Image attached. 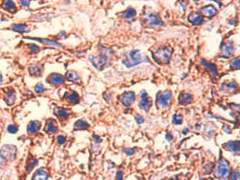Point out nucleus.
Listing matches in <instances>:
<instances>
[{
	"label": "nucleus",
	"mask_w": 240,
	"mask_h": 180,
	"mask_svg": "<svg viewBox=\"0 0 240 180\" xmlns=\"http://www.w3.org/2000/svg\"><path fill=\"white\" fill-rule=\"evenodd\" d=\"M102 50H103V52L101 53V55L89 57V60L91 61V63L98 69H102L106 65L109 56L111 55V53H112V51L110 49H106V48L102 47Z\"/></svg>",
	"instance_id": "1"
},
{
	"label": "nucleus",
	"mask_w": 240,
	"mask_h": 180,
	"mask_svg": "<svg viewBox=\"0 0 240 180\" xmlns=\"http://www.w3.org/2000/svg\"><path fill=\"white\" fill-rule=\"evenodd\" d=\"M143 60H146V59H143L141 57V54H140L139 51L133 50V51H130L127 54L125 60H123V64L127 68H131V67L137 66L138 64L143 62Z\"/></svg>",
	"instance_id": "2"
},
{
	"label": "nucleus",
	"mask_w": 240,
	"mask_h": 180,
	"mask_svg": "<svg viewBox=\"0 0 240 180\" xmlns=\"http://www.w3.org/2000/svg\"><path fill=\"white\" fill-rule=\"evenodd\" d=\"M173 54V49L170 47H163L153 54V59L157 63H166L168 62Z\"/></svg>",
	"instance_id": "3"
},
{
	"label": "nucleus",
	"mask_w": 240,
	"mask_h": 180,
	"mask_svg": "<svg viewBox=\"0 0 240 180\" xmlns=\"http://www.w3.org/2000/svg\"><path fill=\"white\" fill-rule=\"evenodd\" d=\"M230 171V166L229 163L226 159H220L217 165V168L215 169V176L220 178H224L228 176L229 172Z\"/></svg>",
	"instance_id": "4"
},
{
	"label": "nucleus",
	"mask_w": 240,
	"mask_h": 180,
	"mask_svg": "<svg viewBox=\"0 0 240 180\" xmlns=\"http://www.w3.org/2000/svg\"><path fill=\"white\" fill-rule=\"evenodd\" d=\"M172 98V92L167 90L165 92H160L157 95V98H156V104L158 107H166L168 105V104L170 102Z\"/></svg>",
	"instance_id": "5"
},
{
	"label": "nucleus",
	"mask_w": 240,
	"mask_h": 180,
	"mask_svg": "<svg viewBox=\"0 0 240 180\" xmlns=\"http://www.w3.org/2000/svg\"><path fill=\"white\" fill-rule=\"evenodd\" d=\"M0 154L2 155L6 159L13 160L14 159H16V148L13 145H5L0 150Z\"/></svg>",
	"instance_id": "6"
},
{
	"label": "nucleus",
	"mask_w": 240,
	"mask_h": 180,
	"mask_svg": "<svg viewBox=\"0 0 240 180\" xmlns=\"http://www.w3.org/2000/svg\"><path fill=\"white\" fill-rule=\"evenodd\" d=\"M144 23L147 25L153 26V25H164L163 21L159 16L158 14H148L144 18Z\"/></svg>",
	"instance_id": "7"
},
{
	"label": "nucleus",
	"mask_w": 240,
	"mask_h": 180,
	"mask_svg": "<svg viewBox=\"0 0 240 180\" xmlns=\"http://www.w3.org/2000/svg\"><path fill=\"white\" fill-rule=\"evenodd\" d=\"M221 53L224 57H231L235 53V47L234 43L231 41H229L227 43H224L221 45Z\"/></svg>",
	"instance_id": "8"
},
{
	"label": "nucleus",
	"mask_w": 240,
	"mask_h": 180,
	"mask_svg": "<svg viewBox=\"0 0 240 180\" xmlns=\"http://www.w3.org/2000/svg\"><path fill=\"white\" fill-rule=\"evenodd\" d=\"M140 98H141V102L139 103V107L143 110L147 112L149 110V108L152 106V100L148 97V95L147 94V92L142 91L140 95Z\"/></svg>",
	"instance_id": "9"
},
{
	"label": "nucleus",
	"mask_w": 240,
	"mask_h": 180,
	"mask_svg": "<svg viewBox=\"0 0 240 180\" xmlns=\"http://www.w3.org/2000/svg\"><path fill=\"white\" fill-rule=\"evenodd\" d=\"M136 99V95L135 93L132 91H129V92H125L124 94L121 95L120 97V102L122 104H124L125 106H129L130 104L134 103Z\"/></svg>",
	"instance_id": "10"
},
{
	"label": "nucleus",
	"mask_w": 240,
	"mask_h": 180,
	"mask_svg": "<svg viewBox=\"0 0 240 180\" xmlns=\"http://www.w3.org/2000/svg\"><path fill=\"white\" fill-rule=\"evenodd\" d=\"M201 13L207 18H211L213 17L214 16L217 15L218 13V9L215 7L213 5H208V6H205L203 7L200 9Z\"/></svg>",
	"instance_id": "11"
},
{
	"label": "nucleus",
	"mask_w": 240,
	"mask_h": 180,
	"mask_svg": "<svg viewBox=\"0 0 240 180\" xmlns=\"http://www.w3.org/2000/svg\"><path fill=\"white\" fill-rule=\"evenodd\" d=\"M188 21L194 25H201L203 24V16L196 12H192L189 15Z\"/></svg>",
	"instance_id": "12"
},
{
	"label": "nucleus",
	"mask_w": 240,
	"mask_h": 180,
	"mask_svg": "<svg viewBox=\"0 0 240 180\" xmlns=\"http://www.w3.org/2000/svg\"><path fill=\"white\" fill-rule=\"evenodd\" d=\"M48 81L54 86H60L64 83V77L60 74L53 73L52 75H50V77L48 78Z\"/></svg>",
	"instance_id": "13"
},
{
	"label": "nucleus",
	"mask_w": 240,
	"mask_h": 180,
	"mask_svg": "<svg viewBox=\"0 0 240 180\" xmlns=\"http://www.w3.org/2000/svg\"><path fill=\"white\" fill-rule=\"evenodd\" d=\"M223 147H225V149H228L229 150H231L235 153H239L240 151V143L238 141H229L228 143L224 144Z\"/></svg>",
	"instance_id": "14"
},
{
	"label": "nucleus",
	"mask_w": 240,
	"mask_h": 180,
	"mask_svg": "<svg viewBox=\"0 0 240 180\" xmlns=\"http://www.w3.org/2000/svg\"><path fill=\"white\" fill-rule=\"evenodd\" d=\"M49 178V172L44 168H41L35 172L33 180H47Z\"/></svg>",
	"instance_id": "15"
},
{
	"label": "nucleus",
	"mask_w": 240,
	"mask_h": 180,
	"mask_svg": "<svg viewBox=\"0 0 240 180\" xmlns=\"http://www.w3.org/2000/svg\"><path fill=\"white\" fill-rule=\"evenodd\" d=\"M192 99H193V96L190 93H181L179 95V103L182 105L189 104L192 101Z\"/></svg>",
	"instance_id": "16"
},
{
	"label": "nucleus",
	"mask_w": 240,
	"mask_h": 180,
	"mask_svg": "<svg viewBox=\"0 0 240 180\" xmlns=\"http://www.w3.org/2000/svg\"><path fill=\"white\" fill-rule=\"evenodd\" d=\"M58 126H57V123H56V121L53 120V119H50V120L47 122V124H46V131L48 132H52V133H57L58 132Z\"/></svg>",
	"instance_id": "17"
},
{
	"label": "nucleus",
	"mask_w": 240,
	"mask_h": 180,
	"mask_svg": "<svg viewBox=\"0 0 240 180\" xmlns=\"http://www.w3.org/2000/svg\"><path fill=\"white\" fill-rule=\"evenodd\" d=\"M30 40H34L39 43H42L46 45H51V46H55V47H61V44L58 42H55L53 40H49V39H41V38H29Z\"/></svg>",
	"instance_id": "18"
},
{
	"label": "nucleus",
	"mask_w": 240,
	"mask_h": 180,
	"mask_svg": "<svg viewBox=\"0 0 240 180\" xmlns=\"http://www.w3.org/2000/svg\"><path fill=\"white\" fill-rule=\"evenodd\" d=\"M40 128H41V122L39 121H33L29 123L27 131L30 133H34Z\"/></svg>",
	"instance_id": "19"
},
{
	"label": "nucleus",
	"mask_w": 240,
	"mask_h": 180,
	"mask_svg": "<svg viewBox=\"0 0 240 180\" xmlns=\"http://www.w3.org/2000/svg\"><path fill=\"white\" fill-rule=\"evenodd\" d=\"M67 101L70 104H77L79 102V95L76 92H70L65 95Z\"/></svg>",
	"instance_id": "20"
},
{
	"label": "nucleus",
	"mask_w": 240,
	"mask_h": 180,
	"mask_svg": "<svg viewBox=\"0 0 240 180\" xmlns=\"http://www.w3.org/2000/svg\"><path fill=\"white\" fill-rule=\"evenodd\" d=\"M29 73L34 77H40L43 73V69L38 65H33L29 68Z\"/></svg>",
	"instance_id": "21"
},
{
	"label": "nucleus",
	"mask_w": 240,
	"mask_h": 180,
	"mask_svg": "<svg viewBox=\"0 0 240 180\" xmlns=\"http://www.w3.org/2000/svg\"><path fill=\"white\" fill-rule=\"evenodd\" d=\"M66 77L70 80V81H78L80 79V77H79V74L76 72V71H73V70H69L66 73Z\"/></svg>",
	"instance_id": "22"
},
{
	"label": "nucleus",
	"mask_w": 240,
	"mask_h": 180,
	"mask_svg": "<svg viewBox=\"0 0 240 180\" xmlns=\"http://www.w3.org/2000/svg\"><path fill=\"white\" fill-rule=\"evenodd\" d=\"M74 127L76 129H80V130H85V129L89 127V124L84 120H78L75 122Z\"/></svg>",
	"instance_id": "23"
},
{
	"label": "nucleus",
	"mask_w": 240,
	"mask_h": 180,
	"mask_svg": "<svg viewBox=\"0 0 240 180\" xmlns=\"http://www.w3.org/2000/svg\"><path fill=\"white\" fill-rule=\"evenodd\" d=\"M137 16V12L135 11V9H133L132 7H129L127 9V11L124 13L123 17L126 19H130V18L135 17Z\"/></svg>",
	"instance_id": "24"
},
{
	"label": "nucleus",
	"mask_w": 240,
	"mask_h": 180,
	"mask_svg": "<svg viewBox=\"0 0 240 180\" xmlns=\"http://www.w3.org/2000/svg\"><path fill=\"white\" fill-rule=\"evenodd\" d=\"M202 64H203V66H205L206 68H208V69H210L214 76H217V67L215 66L214 64L208 63V62H206L205 60H202Z\"/></svg>",
	"instance_id": "25"
},
{
	"label": "nucleus",
	"mask_w": 240,
	"mask_h": 180,
	"mask_svg": "<svg viewBox=\"0 0 240 180\" xmlns=\"http://www.w3.org/2000/svg\"><path fill=\"white\" fill-rule=\"evenodd\" d=\"M4 7L7 10H13L16 9V4L13 0H6L4 3Z\"/></svg>",
	"instance_id": "26"
},
{
	"label": "nucleus",
	"mask_w": 240,
	"mask_h": 180,
	"mask_svg": "<svg viewBox=\"0 0 240 180\" xmlns=\"http://www.w3.org/2000/svg\"><path fill=\"white\" fill-rule=\"evenodd\" d=\"M183 121V115L181 113H175L173 116V123L174 124H181Z\"/></svg>",
	"instance_id": "27"
},
{
	"label": "nucleus",
	"mask_w": 240,
	"mask_h": 180,
	"mask_svg": "<svg viewBox=\"0 0 240 180\" xmlns=\"http://www.w3.org/2000/svg\"><path fill=\"white\" fill-rule=\"evenodd\" d=\"M13 29L16 32L23 33V32H25L28 29V26L26 25H13Z\"/></svg>",
	"instance_id": "28"
},
{
	"label": "nucleus",
	"mask_w": 240,
	"mask_h": 180,
	"mask_svg": "<svg viewBox=\"0 0 240 180\" xmlns=\"http://www.w3.org/2000/svg\"><path fill=\"white\" fill-rule=\"evenodd\" d=\"M15 100H16V95L14 94V92H12V91L8 92L7 94V103L9 104H14Z\"/></svg>",
	"instance_id": "29"
},
{
	"label": "nucleus",
	"mask_w": 240,
	"mask_h": 180,
	"mask_svg": "<svg viewBox=\"0 0 240 180\" xmlns=\"http://www.w3.org/2000/svg\"><path fill=\"white\" fill-rule=\"evenodd\" d=\"M38 164V160L37 159H33V160H31L30 162L28 163V165H27V167H26V170L27 172H31L34 168V167Z\"/></svg>",
	"instance_id": "30"
},
{
	"label": "nucleus",
	"mask_w": 240,
	"mask_h": 180,
	"mask_svg": "<svg viewBox=\"0 0 240 180\" xmlns=\"http://www.w3.org/2000/svg\"><path fill=\"white\" fill-rule=\"evenodd\" d=\"M57 113L59 114V116H60L61 118H67V117L69 116V112H68V110L64 109V108L58 109Z\"/></svg>",
	"instance_id": "31"
},
{
	"label": "nucleus",
	"mask_w": 240,
	"mask_h": 180,
	"mask_svg": "<svg viewBox=\"0 0 240 180\" xmlns=\"http://www.w3.org/2000/svg\"><path fill=\"white\" fill-rule=\"evenodd\" d=\"M34 90L36 93H38V94H42L44 92V90H45V88H44V86L42 83H39V84H37L34 87Z\"/></svg>",
	"instance_id": "32"
},
{
	"label": "nucleus",
	"mask_w": 240,
	"mask_h": 180,
	"mask_svg": "<svg viewBox=\"0 0 240 180\" xmlns=\"http://www.w3.org/2000/svg\"><path fill=\"white\" fill-rule=\"evenodd\" d=\"M239 170L238 168H236L230 176V180H238L239 178Z\"/></svg>",
	"instance_id": "33"
},
{
	"label": "nucleus",
	"mask_w": 240,
	"mask_h": 180,
	"mask_svg": "<svg viewBox=\"0 0 240 180\" xmlns=\"http://www.w3.org/2000/svg\"><path fill=\"white\" fill-rule=\"evenodd\" d=\"M18 131V128L16 126V125H13V124H11V125H9L8 127H7V132H8L9 133H11V134H15V133H16Z\"/></svg>",
	"instance_id": "34"
},
{
	"label": "nucleus",
	"mask_w": 240,
	"mask_h": 180,
	"mask_svg": "<svg viewBox=\"0 0 240 180\" xmlns=\"http://www.w3.org/2000/svg\"><path fill=\"white\" fill-rule=\"evenodd\" d=\"M239 62H240V59L239 57H238V58H236L235 60H232L231 62V66L232 67H235L236 69H239Z\"/></svg>",
	"instance_id": "35"
},
{
	"label": "nucleus",
	"mask_w": 240,
	"mask_h": 180,
	"mask_svg": "<svg viewBox=\"0 0 240 180\" xmlns=\"http://www.w3.org/2000/svg\"><path fill=\"white\" fill-rule=\"evenodd\" d=\"M123 151L127 155H129V156H132V155L135 154L136 149L135 148H133V149H125V150H123Z\"/></svg>",
	"instance_id": "36"
},
{
	"label": "nucleus",
	"mask_w": 240,
	"mask_h": 180,
	"mask_svg": "<svg viewBox=\"0 0 240 180\" xmlns=\"http://www.w3.org/2000/svg\"><path fill=\"white\" fill-rule=\"evenodd\" d=\"M226 86H227L228 88L231 89V90H234V89H236V88L238 87V84H237L235 81H233V82H229V83L226 84Z\"/></svg>",
	"instance_id": "37"
},
{
	"label": "nucleus",
	"mask_w": 240,
	"mask_h": 180,
	"mask_svg": "<svg viewBox=\"0 0 240 180\" xmlns=\"http://www.w3.org/2000/svg\"><path fill=\"white\" fill-rule=\"evenodd\" d=\"M135 120H136V122H137L138 124H141V123H143V122H145L144 117H143L142 115H140V114H137V115L135 116Z\"/></svg>",
	"instance_id": "38"
},
{
	"label": "nucleus",
	"mask_w": 240,
	"mask_h": 180,
	"mask_svg": "<svg viewBox=\"0 0 240 180\" xmlns=\"http://www.w3.org/2000/svg\"><path fill=\"white\" fill-rule=\"evenodd\" d=\"M57 141H58V143H59V144L62 145V144L66 141V137H65L64 135H59V136L57 137Z\"/></svg>",
	"instance_id": "39"
},
{
	"label": "nucleus",
	"mask_w": 240,
	"mask_h": 180,
	"mask_svg": "<svg viewBox=\"0 0 240 180\" xmlns=\"http://www.w3.org/2000/svg\"><path fill=\"white\" fill-rule=\"evenodd\" d=\"M29 48H30V50L34 52V53H37V52L40 51V48H39L38 46H36V45H34V44H30V45H29Z\"/></svg>",
	"instance_id": "40"
},
{
	"label": "nucleus",
	"mask_w": 240,
	"mask_h": 180,
	"mask_svg": "<svg viewBox=\"0 0 240 180\" xmlns=\"http://www.w3.org/2000/svg\"><path fill=\"white\" fill-rule=\"evenodd\" d=\"M116 180H123V171L119 170L116 174Z\"/></svg>",
	"instance_id": "41"
},
{
	"label": "nucleus",
	"mask_w": 240,
	"mask_h": 180,
	"mask_svg": "<svg viewBox=\"0 0 240 180\" xmlns=\"http://www.w3.org/2000/svg\"><path fill=\"white\" fill-rule=\"evenodd\" d=\"M6 159L2 156V155L0 154V168H3L4 166H5V164H6Z\"/></svg>",
	"instance_id": "42"
},
{
	"label": "nucleus",
	"mask_w": 240,
	"mask_h": 180,
	"mask_svg": "<svg viewBox=\"0 0 240 180\" xmlns=\"http://www.w3.org/2000/svg\"><path fill=\"white\" fill-rule=\"evenodd\" d=\"M93 138H94V141H95V142H97V143H100V142H102V140L99 138V136H98V135H95V134H94V135H93Z\"/></svg>",
	"instance_id": "43"
},
{
	"label": "nucleus",
	"mask_w": 240,
	"mask_h": 180,
	"mask_svg": "<svg viewBox=\"0 0 240 180\" xmlns=\"http://www.w3.org/2000/svg\"><path fill=\"white\" fill-rule=\"evenodd\" d=\"M165 138H166V140H168V141H172V140L174 139V136L172 135L171 133H166Z\"/></svg>",
	"instance_id": "44"
},
{
	"label": "nucleus",
	"mask_w": 240,
	"mask_h": 180,
	"mask_svg": "<svg viewBox=\"0 0 240 180\" xmlns=\"http://www.w3.org/2000/svg\"><path fill=\"white\" fill-rule=\"evenodd\" d=\"M21 3L25 6V7H29V2L27 0H20Z\"/></svg>",
	"instance_id": "45"
},
{
	"label": "nucleus",
	"mask_w": 240,
	"mask_h": 180,
	"mask_svg": "<svg viewBox=\"0 0 240 180\" xmlns=\"http://www.w3.org/2000/svg\"><path fill=\"white\" fill-rule=\"evenodd\" d=\"M188 132H189L188 129H184V130L183 131V134L185 135V134H187V133H188Z\"/></svg>",
	"instance_id": "46"
},
{
	"label": "nucleus",
	"mask_w": 240,
	"mask_h": 180,
	"mask_svg": "<svg viewBox=\"0 0 240 180\" xmlns=\"http://www.w3.org/2000/svg\"><path fill=\"white\" fill-rule=\"evenodd\" d=\"M170 180H179V179H178V178H171Z\"/></svg>",
	"instance_id": "47"
},
{
	"label": "nucleus",
	"mask_w": 240,
	"mask_h": 180,
	"mask_svg": "<svg viewBox=\"0 0 240 180\" xmlns=\"http://www.w3.org/2000/svg\"><path fill=\"white\" fill-rule=\"evenodd\" d=\"M204 180H213V179H212V178H207V179H204Z\"/></svg>",
	"instance_id": "48"
},
{
	"label": "nucleus",
	"mask_w": 240,
	"mask_h": 180,
	"mask_svg": "<svg viewBox=\"0 0 240 180\" xmlns=\"http://www.w3.org/2000/svg\"><path fill=\"white\" fill-rule=\"evenodd\" d=\"M193 1H195V2H198V1H200V0H193Z\"/></svg>",
	"instance_id": "49"
},
{
	"label": "nucleus",
	"mask_w": 240,
	"mask_h": 180,
	"mask_svg": "<svg viewBox=\"0 0 240 180\" xmlns=\"http://www.w3.org/2000/svg\"><path fill=\"white\" fill-rule=\"evenodd\" d=\"M214 1H216V2H219L220 0H214Z\"/></svg>",
	"instance_id": "50"
},
{
	"label": "nucleus",
	"mask_w": 240,
	"mask_h": 180,
	"mask_svg": "<svg viewBox=\"0 0 240 180\" xmlns=\"http://www.w3.org/2000/svg\"><path fill=\"white\" fill-rule=\"evenodd\" d=\"M2 79H3V78H2V77H0V80H2Z\"/></svg>",
	"instance_id": "51"
}]
</instances>
